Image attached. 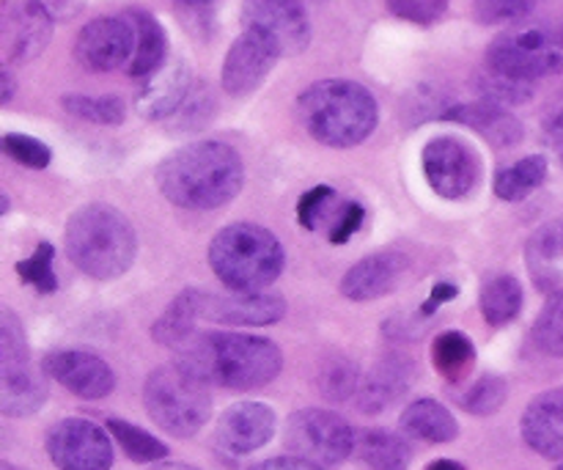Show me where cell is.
<instances>
[{"mask_svg":"<svg viewBox=\"0 0 563 470\" xmlns=\"http://www.w3.org/2000/svg\"><path fill=\"white\" fill-rule=\"evenodd\" d=\"M154 179L174 207L209 212L240 196L245 185V163L229 143L196 141L170 152L157 165Z\"/></svg>","mask_w":563,"mask_h":470,"instance_id":"cell-1","label":"cell"},{"mask_svg":"<svg viewBox=\"0 0 563 470\" xmlns=\"http://www.w3.org/2000/svg\"><path fill=\"white\" fill-rule=\"evenodd\" d=\"M176 361L207 385L225 391H256L273 383L284 369V352L275 341L229 330H198Z\"/></svg>","mask_w":563,"mask_h":470,"instance_id":"cell-2","label":"cell"},{"mask_svg":"<svg viewBox=\"0 0 563 470\" xmlns=\"http://www.w3.org/2000/svg\"><path fill=\"white\" fill-rule=\"evenodd\" d=\"M302 127L317 143L330 149H352L374 135L379 105L366 86L355 80H319L297 99Z\"/></svg>","mask_w":563,"mask_h":470,"instance_id":"cell-3","label":"cell"},{"mask_svg":"<svg viewBox=\"0 0 563 470\" xmlns=\"http://www.w3.org/2000/svg\"><path fill=\"white\" fill-rule=\"evenodd\" d=\"M64 245L71 264L88 278L113 281L135 262L137 237L121 209L110 204H86L66 223Z\"/></svg>","mask_w":563,"mask_h":470,"instance_id":"cell-4","label":"cell"},{"mask_svg":"<svg viewBox=\"0 0 563 470\" xmlns=\"http://www.w3.org/2000/svg\"><path fill=\"white\" fill-rule=\"evenodd\" d=\"M286 264L284 245L258 223H231L209 242V267L225 289L236 295H256L280 278Z\"/></svg>","mask_w":563,"mask_h":470,"instance_id":"cell-5","label":"cell"},{"mask_svg":"<svg viewBox=\"0 0 563 470\" xmlns=\"http://www.w3.org/2000/svg\"><path fill=\"white\" fill-rule=\"evenodd\" d=\"M148 418L174 438H192L212 418L209 385L181 361L163 363L143 383Z\"/></svg>","mask_w":563,"mask_h":470,"instance_id":"cell-6","label":"cell"},{"mask_svg":"<svg viewBox=\"0 0 563 470\" xmlns=\"http://www.w3.org/2000/svg\"><path fill=\"white\" fill-rule=\"evenodd\" d=\"M487 69L526 83L563 75V28L533 22L498 33L487 47Z\"/></svg>","mask_w":563,"mask_h":470,"instance_id":"cell-7","label":"cell"},{"mask_svg":"<svg viewBox=\"0 0 563 470\" xmlns=\"http://www.w3.org/2000/svg\"><path fill=\"white\" fill-rule=\"evenodd\" d=\"M47 402L44 372L36 369L20 317L0 306V413L27 418Z\"/></svg>","mask_w":563,"mask_h":470,"instance_id":"cell-8","label":"cell"},{"mask_svg":"<svg viewBox=\"0 0 563 470\" xmlns=\"http://www.w3.org/2000/svg\"><path fill=\"white\" fill-rule=\"evenodd\" d=\"M355 429L339 413L308 407L291 413L284 429V444L291 457H300L319 468H333L355 455Z\"/></svg>","mask_w":563,"mask_h":470,"instance_id":"cell-9","label":"cell"},{"mask_svg":"<svg viewBox=\"0 0 563 470\" xmlns=\"http://www.w3.org/2000/svg\"><path fill=\"white\" fill-rule=\"evenodd\" d=\"M423 176L429 187L445 201H462L482 179V160L476 149L456 135H438L423 146Z\"/></svg>","mask_w":563,"mask_h":470,"instance_id":"cell-10","label":"cell"},{"mask_svg":"<svg viewBox=\"0 0 563 470\" xmlns=\"http://www.w3.org/2000/svg\"><path fill=\"white\" fill-rule=\"evenodd\" d=\"M242 28L267 39L278 55H300L311 44V17L302 0H245Z\"/></svg>","mask_w":563,"mask_h":470,"instance_id":"cell-11","label":"cell"},{"mask_svg":"<svg viewBox=\"0 0 563 470\" xmlns=\"http://www.w3.org/2000/svg\"><path fill=\"white\" fill-rule=\"evenodd\" d=\"M47 457L58 470H110V433L88 418H60L47 433Z\"/></svg>","mask_w":563,"mask_h":470,"instance_id":"cell-12","label":"cell"},{"mask_svg":"<svg viewBox=\"0 0 563 470\" xmlns=\"http://www.w3.org/2000/svg\"><path fill=\"white\" fill-rule=\"evenodd\" d=\"M55 20L42 0H0V50L11 64H31L53 42Z\"/></svg>","mask_w":563,"mask_h":470,"instance_id":"cell-13","label":"cell"},{"mask_svg":"<svg viewBox=\"0 0 563 470\" xmlns=\"http://www.w3.org/2000/svg\"><path fill=\"white\" fill-rule=\"evenodd\" d=\"M135 53V28L126 17H97L75 39V58L88 72H113L130 64Z\"/></svg>","mask_w":563,"mask_h":470,"instance_id":"cell-14","label":"cell"},{"mask_svg":"<svg viewBox=\"0 0 563 470\" xmlns=\"http://www.w3.org/2000/svg\"><path fill=\"white\" fill-rule=\"evenodd\" d=\"M198 323H218L223 328H267L286 317V300L278 295H209L198 289Z\"/></svg>","mask_w":563,"mask_h":470,"instance_id":"cell-15","label":"cell"},{"mask_svg":"<svg viewBox=\"0 0 563 470\" xmlns=\"http://www.w3.org/2000/svg\"><path fill=\"white\" fill-rule=\"evenodd\" d=\"M42 372L80 400H104L113 394L115 374L104 358L88 350H53L42 358Z\"/></svg>","mask_w":563,"mask_h":470,"instance_id":"cell-16","label":"cell"},{"mask_svg":"<svg viewBox=\"0 0 563 470\" xmlns=\"http://www.w3.org/2000/svg\"><path fill=\"white\" fill-rule=\"evenodd\" d=\"M278 58V50L267 39L253 31H242L231 42L229 53H225L223 69H220V86L231 97H247L256 88H262V83L267 80Z\"/></svg>","mask_w":563,"mask_h":470,"instance_id":"cell-17","label":"cell"},{"mask_svg":"<svg viewBox=\"0 0 563 470\" xmlns=\"http://www.w3.org/2000/svg\"><path fill=\"white\" fill-rule=\"evenodd\" d=\"M278 418L264 402H236L218 418L214 446L229 457H245L273 440Z\"/></svg>","mask_w":563,"mask_h":470,"instance_id":"cell-18","label":"cell"},{"mask_svg":"<svg viewBox=\"0 0 563 470\" xmlns=\"http://www.w3.org/2000/svg\"><path fill=\"white\" fill-rule=\"evenodd\" d=\"M407 267H410L407 253L394 251V248L368 253V256H363L361 262H355L344 273V278H341V295L355 303L379 300V297L390 295L399 286Z\"/></svg>","mask_w":563,"mask_h":470,"instance_id":"cell-19","label":"cell"},{"mask_svg":"<svg viewBox=\"0 0 563 470\" xmlns=\"http://www.w3.org/2000/svg\"><path fill=\"white\" fill-rule=\"evenodd\" d=\"M192 72L185 61H165L154 75L141 83L135 94V110L146 121H168L192 88Z\"/></svg>","mask_w":563,"mask_h":470,"instance_id":"cell-20","label":"cell"},{"mask_svg":"<svg viewBox=\"0 0 563 470\" xmlns=\"http://www.w3.org/2000/svg\"><path fill=\"white\" fill-rule=\"evenodd\" d=\"M443 121H456V124L467 127V130L478 132L489 146L495 149H511L522 141L526 130H522V121L511 113L509 108H500L493 102H462L454 108L445 110L440 116Z\"/></svg>","mask_w":563,"mask_h":470,"instance_id":"cell-21","label":"cell"},{"mask_svg":"<svg viewBox=\"0 0 563 470\" xmlns=\"http://www.w3.org/2000/svg\"><path fill=\"white\" fill-rule=\"evenodd\" d=\"M522 440L548 460H563V389L539 394L522 413Z\"/></svg>","mask_w":563,"mask_h":470,"instance_id":"cell-22","label":"cell"},{"mask_svg":"<svg viewBox=\"0 0 563 470\" xmlns=\"http://www.w3.org/2000/svg\"><path fill=\"white\" fill-rule=\"evenodd\" d=\"M410 380L412 367L407 358H383L366 378H361V389L355 394L357 407L366 416H377V413L388 411V407H394L410 391Z\"/></svg>","mask_w":563,"mask_h":470,"instance_id":"cell-23","label":"cell"},{"mask_svg":"<svg viewBox=\"0 0 563 470\" xmlns=\"http://www.w3.org/2000/svg\"><path fill=\"white\" fill-rule=\"evenodd\" d=\"M526 264L533 286L548 295L563 292V220L539 226L526 242Z\"/></svg>","mask_w":563,"mask_h":470,"instance_id":"cell-24","label":"cell"},{"mask_svg":"<svg viewBox=\"0 0 563 470\" xmlns=\"http://www.w3.org/2000/svg\"><path fill=\"white\" fill-rule=\"evenodd\" d=\"M124 17L135 28V53H132L126 72L135 80H146L148 75H154L168 61V33H165L163 22L152 11L141 9V6L126 9Z\"/></svg>","mask_w":563,"mask_h":470,"instance_id":"cell-25","label":"cell"},{"mask_svg":"<svg viewBox=\"0 0 563 470\" xmlns=\"http://www.w3.org/2000/svg\"><path fill=\"white\" fill-rule=\"evenodd\" d=\"M401 429L410 438L423 440V444H451L460 438V424L454 413L438 400H416L405 413H401Z\"/></svg>","mask_w":563,"mask_h":470,"instance_id":"cell-26","label":"cell"},{"mask_svg":"<svg viewBox=\"0 0 563 470\" xmlns=\"http://www.w3.org/2000/svg\"><path fill=\"white\" fill-rule=\"evenodd\" d=\"M355 457L366 470H407L412 451L401 435L388 429H361L355 435Z\"/></svg>","mask_w":563,"mask_h":470,"instance_id":"cell-27","label":"cell"},{"mask_svg":"<svg viewBox=\"0 0 563 470\" xmlns=\"http://www.w3.org/2000/svg\"><path fill=\"white\" fill-rule=\"evenodd\" d=\"M198 289H185L168 308L163 317L152 325V336L157 345L168 350L181 352L190 345L192 336L198 334V314H196Z\"/></svg>","mask_w":563,"mask_h":470,"instance_id":"cell-28","label":"cell"},{"mask_svg":"<svg viewBox=\"0 0 563 470\" xmlns=\"http://www.w3.org/2000/svg\"><path fill=\"white\" fill-rule=\"evenodd\" d=\"M544 179H548V157L544 154H531V157L511 163L509 168H500L495 174L493 190L500 201H522L533 190H539Z\"/></svg>","mask_w":563,"mask_h":470,"instance_id":"cell-29","label":"cell"},{"mask_svg":"<svg viewBox=\"0 0 563 470\" xmlns=\"http://www.w3.org/2000/svg\"><path fill=\"white\" fill-rule=\"evenodd\" d=\"M478 306H482V314L489 328H504V325L515 323L517 314L522 311L520 281L515 275H495V278H489L482 286Z\"/></svg>","mask_w":563,"mask_h":470,"instance_id":"cell-30","label":"cell"},{"mask_svg":"<svg viewBox=\"0 0 563 470\" xmlns=\"http://www.w3.org/2000/svg\"><path fill=\"white\" fill-rule=\"evenodd\" d=\"M432 363L449 383H462L476 363V347L460 330H445L434 339Z\"/></svg>","mask_w":563,"mask_h":470,"instance_id":"cell-31","label":"cell"},{"mask_svg":"<svg viewBox=\"0 0 563 470\" xmlns=\"http://www.w3.org/2000/svg\"><path fill=\"white\" fill-rule=\"evenodd\" d=\"M357 389H361V369L355 361L341 352H330L322 358L317 369V391L324 400L341 405V402L352 400Z\"/></svg>","mask_w":563,"mask_h":470,"instance_id":"cell-32","label":"cell"},{"mask_svg":"<svg viewBox=\"0 0 563 470\" xmlns=\"http://www.w3.org/2000/svg\"><path fill=\"white\" fill-rule=\"evenodd\" d=\"M60 108L75 119L99 127H119L126 119V102L115 94H66L60 97Z\"/></svg>","mask_w":563,"mask_h":470,"instance_id":"cell-33","label":"cell"},{"mask_svg":"<svg viewBox=\"0 0 563 470\" xmlns=\"http://www.w3.org/2000/svg\"><path fill=\"white\" fill-rule=\"evenodd\" d=\"M104 429L121 446V451L132 462H137V466H152V462H159L168 457V446L163 440H157L146 429L135 427V424L124 422V418H108V427Z\"/></svg>","mask_w":563,"mask_h":470,"instance_id":"cell-34","label":"cell"},{"mask_svg":"<svg viewBox=\"0 0 563 470\" xmlns=\"http://www.w3.org/2000/svg\"><path fill=\"white\" fill-rule=\"evenodd\" d=\"M341 207H344V198L333 187L317 185L302 193L300 201H297V223L306 231L324 229V234H328L333 229L335 218H339Z\"/></svg>","mask_w":563,"mask_h":470,"instance_id":"cell-35","label":"cell"},{"mask_svg":"<svg viewBox=\"0 0 563 470\" xmlns=\"http://www.w3.org/2000/svg\"><path fill=\"white\" fill-rule=\"evenodd\" d=\"M214 110H218V105H214L212 88H209L207 83H192L190 94H187V99L181 102V108L168 119L170 130L174 132L201 130V127H207L209 121H212Z\"/></svg>","mask_w":563,"mask_h":470,"instance_id":"cell-36","label":"cell"},{"mask_svg":"<svg viewBox=\"0 0 563 470\" xmlns=\"http://www.w3.org/2000/svg\"><path fill=\"white\" fill-rule=\"evenodd\" d=\"M506 396H509L506 380L498 374H484L460 396V407L471 416H495L506 405Z\"/></svg>","mask_w":563,"mask_h":470,"instance_id":"cell-37","label":"cell"},{"mask_svg":"<svg viewBox=\"0 0 563 470\" xmlns=\"http://www.w3.org/2000/svg\"><path fill=\"white\" fill-rule=\"evenodd\" d=\"M53 259H55L53 242L42 240L31 256L16 262V275H20L22 284L33 286L38 295H53V292L58 289V278H55Z\"/></svg>","mask_w":563,"mask_h":470,"instance_id":"cell-38","label":"cell"},{"mask_svg":"<svg viewBox=\"0 0 563 470\" xmlns=\"http://www.w3.org/2000/svg\"><path fill=\"white\" fill-rule=\"evenodd\" d=\"M478 94H482L484 102L515 108V105H526L533 97V83L515 80V77L484 69V75L478 77Z\"/></svg>","mask_w":563,"mask_h":470,"instance_id":"cell-39","label":"cell"},{"mask_svg":"<svg viewBox=\"0 0 563 470\" xmlns=\"http://www.w3.org/2000/svg\"><path fill=\"white\" fill-rule=\"evenodd\" d=\"M0 154L33 171H42L53 163V149L38 138L25 135V132H3L0 135Z\"/></svg>","mask_w":563,"mask_h":470,"instance_id":"cell-40","label":"cell"},{"mask_svg":"<svg viewBox=\"0 0 563 470\" xmlns=\"http://www.w3.org/2000/svg\"><path fill=\"white\" fill-rule=\"evenodd\" d=\"M533 341L542 352L553 358H563V292L550 295L542 314L533 323Z\"/></svg>","mask_w":563,"mask_h":470,"instance_id":"cell-41","label":"cell"},{"mask_svg":"<svg viewBox=\"0 0 563 470\" xmlns=\"http://www.w3.org/2000/svg\"><path fill=\"white\" fill-rule=\"evenodd\" d=\"M537 3L539 0H473V17L482 25H504L528 17Z\"/></svg>","mask_w":563,"mask_h":470,"instance_id":"cell-42","label":"cell"},{"mask_svg":"<svg viewBox=\"0 0 563 470\" xmlns=\"http://www.w3.org/2000/svg\"><path fill=\"white\" fill-rule=\"evenodd\" d=\"M388 11L412 25H434L449 11V0H385Z\"/></svg>","mask_w":563,"mask_h":470,"instance_id":"cell-43","label":"cell"},{"mask_svg":"<svg viewBox=\"0 0 563 470\" xmlns=\"http://www.w3.org/2000/svg\"><path fill=\"white\" fill-rule=\"evenodd\" d=\"M363 220H366V209H363V204L344 201V207H341V212H339V218H335L333 229L328 231L330 245H344V242H350V237L361 231Z\"/></svg>","mask_w":563,"mask_h":470,"instance_id":"cell-44","label":"cell"},{"mask_svg":"<svg viewBox=\"0 0 563 470\" xmlns=\"http://www.w3.org/2000/svg\"><path fill=\"white\" fill-rule=\"evenodd\" d=\"M460 297V286L451 284V281H438V284L432 286V292H429V297L423 300L421 311H418V317H432L438 308H443L445 303L456 300Z\"/></svg>","mask_w":563,"mask_h":470,"instance_id":"cell-45","label":"cell"},{"mask_svg":"<svg viewBox=\"0 0 563 470\" xmlns=\"http://www.w3.org/2000/svg\"><path fill=\"white\" fill-rule=\"evenodd\" d=\"M247 470H324V468L313 466V462L308 460H300V457H273V460L256 462V466Z\"/></svg>","mask_w":563,"mask_h":470,"instance_id":"cell-46","label":"cell"},{"mask_svg":"<svg viewBox=\"0 0 563 470\" xmlns=\"http://www.w3.org/2000/svg\"><path fill=\"white\" fill-rule=\"evenodd\" d=\"M544 138H548V146L559 154L563 163V108L555 116H550V121L544 124Z\"/></svg>","mask_w":563,"mask_h":470,"instance_id":"cell-47","label":"cell"},{"mask_svg":"<svg viewBox=\"0 0 563 470\" xmlns=\"http://www.w3.org/2000/svg\"><path fill=\"white\" fill-rule=\"evenodd\" d=\"M44 9L49 11V17L53 20H71L75 14H80L82 3L86 0H42Z\"/></svg>","mask_w":563,"mask_h":470,"instance_id":"cell-48","label":"cell"},{"mask_svg":"<svg viewBox=\"0 0 563 470\" xmlns=\"http://www.w3.org/2000/svg\"><path fill=\"white\" fill-rule=\"evenodd\" d=\"M14 94H16L14 75L9 72V66L0 64V105L11 102V99H14Z\"/></svg>","mask_w":563,"mask_h":470,"instance_id":"cell-49","label":"cell"},{"mask_svg":"<svg viewBox=\"0 0 563 470\" xmlns=\"http://www.w3.org/2000/svg\"><path fill=\"white\" fill-rule=\"evenodd\" d=\"M427 470H465V466H460L456 460H434L429 462Z\"/></svg>","mask_w":563,"mask_h":470,"instance_id":"cell-50","label":"cell"},{"mask_svg":"<svg viewBox=\"0 0 563 470\" xmlns=\"http://www.w3.org/2000/svg\"><path fill=\"white\" fill-rule=\"evenodd\" d=\"M152 470H201V468L185 466V462H163V466H154Z\"/></svg>","mask_w":563,"mask_h":470,"instance_id":"cell-51","label":"cell"},{"mask_svg":"<svg viewBox=\"0 0 563 470\" xmlns=\"http://www.w3.org/2000/svg\"><path fill=\"white\" fill-rule=\"evenodd\" d=\"M174 3H179V6H187V9H201V6H209V3H214V0H174Z\"/></svg>","mask_w":563,"mask_h":470,"instance_id":"cell-52","label":"cell"},{"mask_svg":"<svg viewBox=\"0 0 563 470\" xmlns=\"http://www.w3.org/2000/svg\"><path fill=\"white\" fill-rule=\"evenodd\" d=\"M9 209H11V198H9V193L0 190V218H3V215L9 212Z\"/></svg>","mask_w":563,"mask_h":470,"instance_id":"cell-53","label":"cell"},{"mask_svg":"<svg viewBox=\"0 0 563 470\" xmlns=\"http://www.w3.org/2000/svg\"><path fill=\"white\" fill-rule=\"evenodd\" d=\"M0 470H25V468H20V466H11V462L0 460Z\"/></svg>","mask_w":563,"mask_h":470,"instance_id":"cell-54","label":"cell"},{"mask_svg":"<svg viewBox=\"0 0 563 470\" xmlns=\"http://www.w3.org/2000/svg\"><path fill=\"white\" fill-rule=\"evenodd\" d=\"M555 470H563V462H561V466H559V468H555Z\"/></svg>","mask_w":563,"mask_h":470,"instance_id":"cell-55","label":"cell"}]
</instances>
